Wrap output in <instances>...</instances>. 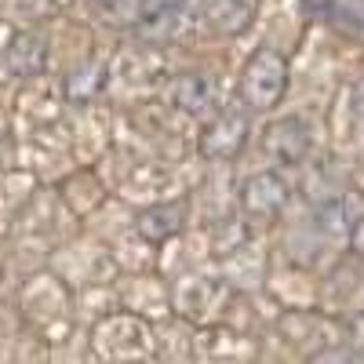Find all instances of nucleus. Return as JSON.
<instances>
[{"label":"nucleus","mask_w":364,"mask_h":364,"mask_svg":"<svg viewBox=\"0 0 364 364\" xmlns=\"http://www.w3.org/2000/svg\"><path fill=\"white\" fill-rule=\"evenodd\" d=\"M204 15H208V26L215 33H240L252 22V4L248 0H215Z\"/></svg>","instance_id":"1a4fd4ad"},{"label":"nucleus","mask_w":364,"mask_h":364,"mask_svg":"<svg viewBox=\"0 0 364 364\" xmlns=\"http://www.w3.org/2000/svg\"><path fill=\"white\" fill-rule=\"evenodd\" d=\"M302 11H306L314 22H328V26H339L346 33H357V11H350L339 0H302Z\"/></svg>","instance_id":"9b49d317"},{"label":"nucleus","mask_w":364,"mask_h":364,"mask_svg":"<svg viewBox=\"0 0 364 364\" xmlns=\"http://www.w3.org/2000/svg\"><path fill=\"white\" fill-rule=\"evenodd\" d=\"M171 106L190 117H211L219 109V91L204 73H178L168 87Z\"/></svg>","instance_id":"39448f33"},{"label":"nucleus","mask_w":364,"mask_h":364,"mask_svg":"<svg viewBox=\"0 0 364 364\" xmlns=\"http://www.w3.org/2000/svg\"><path fill=\"white\" fill-rule=\"evenodd\" d=\"M248 117L237 113V109H226V113H211V120L200 132V154L208 161H233L240 149L248 142Z\"/></svg>","instance_id":"7ed1b4c3"},{"label":"nucleus","mask_w":364,"mask_h":364,"mask_svg":"<svg viewBox=\"0 0 364 364\" xmlns=\"http://www.w3.org/2000/svg\"><path fill=\"white\" fill-rule=\"evenodd\" d=\"M310 146H314V132L302 117H281L266 128L262 149L273 164L281 168H299L302 161L310 157Z\"/></svg>","instance_id":"f03ea898"},{"label":"nucleus","mask_w":364,"mask_h":364,"mask_svg":"<svg viewBox=\"0 0 364 364\" xmlns=\"http://www.w3.org/2000/svg\"><path fill=\"white\" fill-rule=\"evenodd\" d=\"M182 4H186V0H142V11H175Z\"/></svg>","instance_id":"ddd939ff"},{"label":"nucleus","mask_w":364,"mask_h":364,"mask_svg":"<svg viewBox=\"0 0 364 364\" xmlns=\"http://www.w3.org/2000/svg\"><path fill=\"white\" fill-rule=\"evenodd\" d=\"M106 87V66L102 63H84V66H77L70 77H66V95H70V102H87L91 95H99V91Z\"/></svg>","instance_id":"9d476101"},{"label":"nucleus","mask_w":364,"mask_h":364,"mask_svg":"<svg viewBox=\"0 0 364 364\" xmlns=\"http://www.w3.org/2000/svg\"><path fill=\"white\" fill-rule=\"evenodd\" d=\"M95 4H99L102 11H109V15H117V11L124 15V11H132V8H135V0H95Z\"/></svg>","instance_id":"4468645a"},{"label":"nucleus","mask_w":364,"mask_h":364,"mask_svg":"<svg viewBox=\"0 0 364 364\" xmlns=\"http://www.w3.org/2000/svg\"><path fill=\"white\" fill-rule=\"evenodd\" d=\"M288 197H291V190L277 171H255V175L245 178V186H240V204H245L252 215H277L288 204Z\"/></svg>","instance_id":"20e7f679"},{"label":"nucleus","mask_w":364,"mask_h":364,"mask_svg":"<svg viewBox=\"0 0 364 364\" xmlns=\"http://www.w3.org/2000/svg\"><path fill=\"white\" fill-rule=\"evenodd\" d=\"M350 113H353V120H357V128H364V77L353 84V91H350Z\"/></svg>","instance_id":"f8f14e48"},{"label":"nucleus","mask_w":364,"mask_h":364,"mask_svg":"<svg viewBox=\"0 0 364 364\" xmlns=\"http://www.w3.org/2000/svg\"><path fill=\"white\" fill-rule=\"evenodd\" d=\"M182 223H186V204H154V208H146L139 211V219H135V230L142 240H149V245H161V240L175 237L182 230Z\"/></svg>","instance_id":"0eeeda50"},{"label":"nucleus","mask_w":364,"mask_h":364,"mask_svg":"<svg viewBox=\"0 0 364 364\" xmlns=\"http://www.w3.org/2000/svg\"><path fill=\"white\" fill-rule=\"evenodd\" d=\"M48 66V41L41 33H15L4 48V70L11 77H41Z\"/></svg>","instance_id":"423d86ee"},{"label":"nucleus","mask_w":364,"mask_h":364,"mask_svg":"<svg viewBox=\"0 0 364 364\" xmlns=\"http://www.w3.org/2000/svg\"><path fill=\"white\" fill-rule=\"evenodd\" d=\"M314 230L321 240H328V245H343V240H350V230H353V215H350V204L343 197H328L317 215H314Z\"/></svg>","instance_id":"6e6552de"},{"label":"nucleus","mask_w":364,"mask_h":364,"mask_svg":"<svg viewBox=\"0 0 364 364\" xmlns=\"http://www.w3.org/2000/svg\"><path fill=\"white\" fill-rule=\"evenodd\" d=\"M288 91V58L273 48H259L245 73H240V95H245V106L255 113L273 109Z\"/></svg>","instance_id":"f257e3e1"}]
</instances>
